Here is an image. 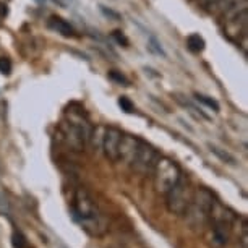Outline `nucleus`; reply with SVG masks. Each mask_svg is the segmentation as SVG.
<instances>
[{
    "label": "nucleus",
    "mask_w": 248,
    "mask_h": 248,
    "mask_svg": "<svg viewBox=\"0 0 248 248\" xmlns=\"http://www.w3.org/2000/svg\"><path fill=\"white\" fill-rule=\"evenodd\" d=\"M47 26L52 31L59 32V34H62L63 37H75V36H77V31H75V28L70 25L68 21H65L63 18H60V16H50L49 21H47Z\"/></svg>",
    "instance_id": "nucleus-9"
},
{
    "label": "nucleus",
    "mask_w": 248,
    "mask_h": 248,
    "mask_svg": "<svg viewBox=\"0 0 248 248\" xmlns=\"http://www.w3.org/2000/svg\"><path fill=\"white\" fill-rule=\"evenodd\" d=\"M217 204V200L209 190L200 188L191 198V204L186 214H190L191 219L196 222H204L209 217H213V211Z\"/></svg>",
    "instance_id": "nucleus-5"
},
{
    "label": "nucleus",
    "mask_w": 248,
    "mask_h": 248,
    "mask_svg": "<svg viewBox=\"0 0 248 248\" xmlns=\"http://www.w3.org/2000/svg\"><path fill=\"white\" fill-rule=\"evenodd\" d=\"M153 175H154V188H156V191L166 195L182 179V170L177 166V162H174L172 159L159 157L156 166H154Z\"/></svg>",
    "instance_id": "nucleus-3"
},
{
    "label": "nucleus",
    "mask_w": 248,
    "mask_h": 248,
    "mask_svg": "<svg viewBox=\"0 0 248 248\" xmlns=\"http://www.w3.org/2000/svg\"><path fill=\"white\" fill-rule=\"evenodd\" d=\"M12 247L13 248H26L28 247V238L20 229H13L12 232Z\"/></svg>",
    "instance_id": "nucleus-11"
},
{
    "label": "nucleus",
    "mask_w": 248,
    "mask_h": 248,
    "mask_svg": "<svg viewBox=\"0 0 248 248\" xmlns=\"http://www.w3.org/2000/svg\"><path fill=\"white\" fill-rule=\"evenodd\" d=\"M91 130L93 127L88 119H83L81 114H72L68 117V120L60 124L59 132L60 138L63 140L68 148H72L77 153H81L90 141Z\"/></svg>",
    "instance_id": "nucleus-2"
},
{
    "label": "nucleus",
    "mask_w": 248,
    "mask_h": 248,
    "mask_svg": "<svg viewBox=\"0 0 248 248\" xmlns=\"http://www.w3.org/2000/svg\"><path fill=\"white\" fill-rule=\"evenodd\" d=\"M10 72H12L10 59L2 57V59H0V73H2V75H10Z\"/></svg>",
    "instance_id": "nucleus-18"
},
{
    "label": "nucleus",
    "mask_w": 248,
    "mask_h": 248,
    "mask_svg": "<svg viewBox=\"0 0 248 248\" xmlns=\"http://www.w3.org/2000/svg\"><path fill=\"white\" fill-rule=\"evenodd\" d=\"M73 221L91 237H102L107 232V222L101 214L94 198L83 186H77L70 203Z\"/></svg>",
    "instance_id": "nucleus-1"
},
{
    "label": "nucleus",
    "mask_w": 248,
    "mask_h": 248,
    "mask_svg": "<svg viewBox=\"0 0 248 248\" xmlns=\"http://www.w3.org/2000/svg\"><path fill=\"white\" fill-rule=\"evenodd\" d=\"M148 49L151 50V52H154V54H157V55H162V57H166V52H164V49L161 47V44L157 43L156 37H151V39H149V43H148Z\"/></svg>",
    "instance_id": "nucleus-16"
},
{
    "label": "nucleus",
    "mask_w": 248,
    "mask_h": 248,
    "mask_svg": "<svg viewBox=\"0 0 248 248\" xmlns=\"http://www.w3.org/2000/svg\"><path fill=\"white\" fill-rule=\"evenodd\" d=\"M109 78L112 79V81H117L119 85H124V86H128V79L124 77L122 73L115 72V70H112V72L109 73Z\"/></svg>",
    "instance_id": "nucleus-17"
},
{
    "label": "nucleus",
    "mask_w": 248,
    "mask_h": 248,
    "mask_svg": "<svg viewBox=\"0 0 248 248\" xmlns=\"http://www.w3.org/2000/svg\"><path fill=\"white\" fill-rule=\"evenodd\" d=\"M179 99V102L182 106H185V107H188L190 109V112H193V114L196 115V117H200V119H206V120H209V115H206L203 110L201 109H198L196 106H193V102H190V101H185V99H182V97H177Z\"/></svg>",
    "instance_id": "nucleus-14"
},
{
    "label": "nucleus",
    "mask_w": 248,
    "mask_h": 248,
    "mask_svg": "<svg viewBox=\"0 0 248 248\" xmlns=\"http://www.w3.org/2000/svg\"><path fill=\"white\" fill-rule=\"evenodd\" d=\"M195 99L201 102V104H204L206 107H209V109H213L214 112H219V102L216 99H213V97L209 96H204V94H200V93H195Z\"/></svg>",
    "instance_id": "nucleus-12"
},
{
    "label": "nucleus",
    "mask_w": 248,
    "mask_h": 248,
    "mask_svg": "<svg viewBox=\"0 0 248 248\" xmlns=\"http://www.w3.org/2000/svg\"><path fill=\"white\" fill-rule=\"evenodd\" d=\"M122 133L117 127H107L104 128V135H102V151H104L106 157L112 162L119 161V148L122 141Z\"/></svg>",
    "instance_id": "nucleus-7"
},
{
    "label": "nucleus",
    "mask_w": 248,
    "mask_h": 248,
    "mask_svg": "<svg viewBox=\"0 0 248 248\" xmlns=\"http://www.w3.org/2000/svg\"><path fill=\"white\" fill-rule=\"evenodd\" d=\"M119 106L122 107V110L127 112V114H132V112H135L133 102L130 101L127 96H120V97H119Z\"/></svg>",
    "instance_id": "nucleus-15"
},
{
    "label": "nucleus",
    "mask_w": 248,
    "mask_h": 248,
    "mask_svg": "<svg viewBox=\"0 0 248 248\" xmlns=\"http://www.w3.org/2000/svg\"><path fill=\"white\" fill-rule=\"evenodd\" d=\"M159 157L161 156H159V153L156 149H154L151 144H148L146 141L141 140V143H140V146L137 148V151H135L132 161L128 162V166L132 167L135 172H138V174L148 175V174H153L154 166H156Z\"/></svg>",
    "instance_id": "nucleus-6"
},
{
    "label": "nucleus",
    "mask_w": 248,
    "mask_h": 248,
    "mask_svg": "<svg viewBox=\"0 0 248 248\" xmlns=\"http://www.w3.org/2000/svg\"><path fill=\"white\" fill-rule=\"evenodd\" d=\"M204 46H206L204 39L200 34H196V32L186 37V47H188L191 52H195V54L201 52V50L204 49Z\"/></svg>",
    "instance_id": "nucleus-10"
},
{
    "label": "nucleus",
    "mask_w": 248,
    "mask_h": 248,
    "mask_svg": "<svg viewBox=\"0 0 248 248\" xmlns=\"http://www.w3.org/2000/svg\"><path fill=\"white\" fill-rule=\"evenodd\" d=\"M39 2H46V0H39Z\"/></svg>",
    "instance_id": "nucleus-21"
},
{
    "label": "nucleus",
    "mask_w": 248,
    "mask_h": 248,
    "mask_svg": "<svg viewBox=\"0 0 248 248\" xmlns=\"http://www.w3.org/2000/svg\"><path fill=\"white\" fill-rule=\"evenodd\" d=\"M114 36L117 37V41H119V43H124L125 46L128 44V43H127V39L124 37V34H120V31H114Z\"/></svg>",
    "instance_id": "nucleus-19"
},
{
    "label": "nucleus",
    "mask_w": 248,
    "mask_h": 248,
    "mask_svg": "<svg viewBox=\"0 0 248 248\" xmlns=\"http://www.w3.org/2000/svg\"><path fill=\"white\" fill-rule=\"evenodd\" d=\"M213 238L217 245H226L231 238V216L219 214L213 226Z\"/></svg>",
    "instance_id": "nucleus-8"
},
{
    "label": "nucleus",
    "mask_w": 248,
    "mask_h": 248,
    "mask_svg": "<svg viewBox=\"0 0 248 248\" xmlns=\"http://www.w3.org/2000/svg\"><path fill=\"white\" fill-rule=\"evenodd\" d=\"M191 198H193V193H191L188 184H186L184 179H180L166 193L167 209H169L170 213L177 214V216H184V214H186V211H188V208L191 204Z\"/></svg>",
    "instance_id": "nucleus-4"
},
{
    "label": "nucleus",
    "mask_w": 248,
    "mask_h": 248,
    "mask_svg": "<svg viewBox=\"0 0 248 248\" xmlns=\"http://www.w3.org/2000/svg\"><path fill=\"white\" fill-rule=\"evenodd\" d=\"M209 149H211V153H214L216 154V156L219 157V159H222L224 162H227V164H235L237 161H235V157L233 156H231V154L229 153H226V151H221V149H219L217 146H213V144H209Z\"/></svg>",
    "instance_id": "nucleus-13"
},
{
    "label": "nucleus",
    "mask_w": 248,
    "mask_h": 248,
    "mask_svg": "<svg viewBox=\"0 0 248 248\" xmlns=\"http://www.w3.org/2000/svg\"><path fill=\"white\" fill-rule=\"evenodd\" d=\"M7 5H5V3H2V2H0V16H5L7 15Z\"/></svg>",
    "instance_id": "nucleus-20"
}]
</instances>
